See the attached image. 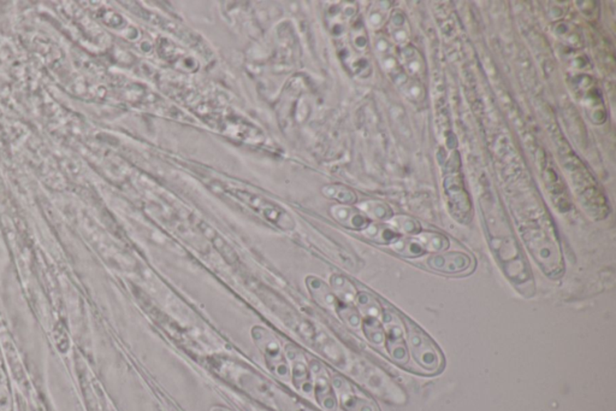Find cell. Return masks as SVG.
<instances>
[{
    "label": "cell",
    "instance_id": "6da1fadb",
    "mask_svg": "<svg viewBox=\"0 0 616 411\" xmlns=\"http://www.w3.org/2000/svg\"><path fill=\"white\" fill-rule=\"evenodd\" d=\"M560 158L574 192L586 213L595 220H603L609 213L608 201L589 169L578 158L570 146H560Z\"/></svg>",
    "mask_w": 616,
    "mask_h": 411
},
{
    "label": "cell",
    "instance_id": "7a4b0ae2",
    "mask_svg": "<svg viewBox=\"0 0 616 411\" xmlns=\"http://www.w3.org/2000/svg\"><path fill=\"white\" fill-rule=\"evenodd\" d=\"M400 318L407 332L409 350L416 365L428 374L438 372L442 369L443 356L435 342L406 315L400 314Z\"/></svg>",
    "mask_w": 616,
    "mask_h": 411
},
{
    "label": "cell",
    "instance_id": "3957f363",
    "mask_svg": "<svg viewBox=\"0 0 616 411\" xmlns=\"http://www.w3.org/2000/svg\"><path fill=\"white\" fill-rule=\"evenodd\" d=\"M225 193L243 203L260 218L271 222L282 230H293L295 228L294 218L283 208L270 202L269 199L240 188H225Z\"/></svg>",
    "mask_w": 616,
    "mask_h": 411
},
{
    "label": "cell",
    "instance_id": "277c9868",
    "mask_svg": "<svg viewBox=\"0 0 616 411\" xmlns=\"http://www.w3.org/2000/svg\"><path fill=\"white\" fill-rule=\"evenodd\" d=\"M252 337L255 339V345L262 351L270 372L282 380H288V365L285 363L284 353L277 339L269 330L259 326L252 330Z\"/></svg>",
    "mask_w": 616,
    "mask_h": 411
},
{
    "label": "cell",
    "instance_id": "5b68a950",
    "mask_svg": "<svg viewBox=\"0 0 616 411\" xmlns=\"http://www.w3.org/2000/svg\"><path fill=\"white\" fill-rule=\"evenodd\" d=\"M570 85L578 101L585 108L586 113H589L590 120L593 123H603L605 120V105L595 80L589 75H577L572 78Z\"/></svg>",
    "mask_w": 616,
    "mask_h": 411
},
{
    "label": "cell",
    "instance_id": "8992f818",
    "mask_svg": "<svg viewBox=\"0 0 616 411\" xmlns=\"http://www.w3.org/2000/svg\"><path fill=\"white\" fill-rule=\"evenodd\" d=\"M444 188H446L451 215L458 222L468 223L472 218V206H471L470 197L460 178L456 176L446 178Z\"/></svg>",
    "mask_w": 616,
    "mask_h": 411
},
{
    "label": "cell",
    "instance_id": "52a82bcc",
    "mask_svg": "<svg viewBox=\"0 0 616 411\" xmlns=\"http://www.w3.org/2000/svg\"><path fill=\"white\" fill-rule=\"evenodd\" d=\"M332 385L343 410L377 411V407L346 379L335 377L332 379Z\"/></svg>",
    "mask_w": 616,
    "mask_h": 411
},
{
    "label": "cell",
    "instance_id": "ba28073f",
    "mask_svg": "<svg viewBox=\"0 0 616 411\" xmlns=\"http://www.w3.org/2000/svg\"><path fill=\"white\" fill-rule=\"evenodd\" d=\"M385 347L394 361L406 365L409 362V349L404 342V330L394 321L393 315L384 313Z\"/></svg>",
    "mask_w": 616,
    "mask_h": 411
},
{
    "label": "cell",
    "instance_id": "9c48e42d",
    "mask_svg": "<svg viewBox=\"0 0 616 411\" xmlns=\"http://www.w3.org/2000/svg\"><path fill=\"white\" fill-rule=\"evenodd\" d=\"M311 374L313 377V391L318 403L327 411H335L337 403L332 391V381L319 362L311 363Z\"/></svg>",
    "mask_w": 616,
    "mask_h": 411
},
{
    "label": "cell",
    "instance_id": "30bf717a",
    "mask_svg": "<svg viewBox=\"0 0 616 411\" xmlns=\"http://www.w3.org/2000/svg\"><path fill=\"white\" fill-rule=\"evenodd\" d=\"M285 353L293 369L292 372H293V382L295 387L299 391L304 392V395H311L313 392V384L311 382V372L308 369L307 363L304 361V355L300 349H297L293 344L287 345Z\"/></svg>",
    "mask_w": 616,
    "mask_h": 411
},
{
    "label": "cell",
    "instance_id": "8fae6325",
    "mask_svg": "<svg viewBox=\"0 0 616 411\" xmlns=\"http://www.w3.org/2000/svg\"><path fill=\"white\" fill-rule=\"evenodd\" d=\"M472 260L466 253H451L443 255H433L428 260V267L436 272L446 274H458L468 270Z\"/></svg>",
    "mask_w": 616,
    "mask_h": 411
},
{
    "label": "cell",
    "instance_id": "7c38bea8",
    "mask_svg": "<svg viewBox=\"0 0 616 411\" xmlns=\"http://www.w3.org/2000/svg\"><path fill=\"white\" fill-rule=\"evenodd\" d=\"M330 213L336 221L346 228L365 230L371 225L370 218H367L365 213H361V210L355 209L351 206H332Z\"/></svg>",
    "mask_w": 616,
    "mask_h": 411
},
{
    "label": "cell",
    "instance_id": "4fadbf2b",
    "mask_svg": "<svg viewBox=\"0 0 616 411\" xmlns=\"http://www.w3.org/2000/svg\"><path fill=\"white\" fill-rule=\"evenodd\" d=\"M544 183L547 186L548 192L550 194L551 201L560 211L570 210V201L567 196L566 188L563 181L560 180L554 169L547 167L543 173Z\"/></svg>",
    "mask_w": 616,
    "mask_h": 411
},
{
    "label": "cell",
    "instance_id": "5bb4252c",
    "mask_svg": "<svg viewBox=\"0 0 616 411\" xmlns=\"http://www.w3.org/2000/svg\"><path fill=\"white\" fill-rule=\"evenodd\" d=\"M306 285H307L308 291L312 295V298L319 305L325 308V309H329V310L336 311L339 307V300L336 298L332 288H329L327 283H323L316 276H308L306 279Z\"/></svg>",
    "mask_w": 616,
    "mask_h": 411
},
{
    "label": "cell",
    "instance_id": "9a60e30c",
    "mask_svg": "<svg viewBox=\"0 0 616 411\" xmlns=\"http://www.w3.org/2000/svg\"><path fill=\"white\" fill-rule=\"evenodd\" d=\"M553 33L558 40H561L568 46L575 47V49L582 46V35L575 24L561 21L553 26Z\"/></svg>",
    "mask_w": 616,
    "mask_h": 411
},
{
    "label": "cell",
    "instance_id": "2e32d148",
    "mask_svg": "<svg viewBox=\"0 0 616 411\" xmlns=\"http://www.w3.org/2000/svg\"><path fill=\"white\" fill-rule=\"evenodd\" d=\"M330 283H332V292L339 302L343 303V304H348V305H351L353 303H355L358 291L349 280L343 275L335 274V275L332 276Z\"/></svg>",
    "mask_w": 616,
    "mask_h": 411
},
{
    "label": "cell",
    "instance_id": "e0dca14e",
    "mask_svg": "<svg viewBox=\"0 0 616 411\" xmlns=\"http://www.w3.org/2000/svg\"><path fill=\"white\" fill-rule=\"evenodd\" d=\"M389 34L397 45L406 46L409 40V27L406 15L401 11L393 12L388 24Z\"/></svg>",
    "mask_w": 616,
    "mask_h": 411
},
{
    "label": "cell",
    "instance_id": "ac0fdd59",
    "mask_svg": "<svg viewBox=\"0 0 616 411\" xmlns=\"http://www.w3.org/2000/svg\"><path fill=\"white\" fill-rule=\"evenodd\" d=\"M390 246L395 253H399L401 256L409 257V258L423 256V253H426L418 239L416 240V239H409V238H397L396 240L390 244Z\"/></svg>",
    "mask_w": 616,
    "mask_h": 411
},
{
    "label": "cell",
    "instance_id": "d6986e66",
    "mask_svg": "<svg viewBox=\"0 0 616 411\" xmlns=\"http://www.w3.org/2000/svg\"><path fill=\"white\" fill-rule=\"evenodd\" d=\"M355 303H356L359 311L365 318H378L383 314V309H381L379 302L374 298V295L367 293V292H358Z\"/></svg>",
    "mask_w": 616,
    "mask_h": 411
},
{
    "label": "cell",
    "instance_id": "ffe728a7",
    "mask_svg": "<svg viewBox=\"0 0 616 411\" xmlns=\"http://www.w3.org/2000/svg\"><path fill=\"white\" fill-rule=\"evenodd\" d=\"M362 233L366 238L376 241L378 244L390 245L396 240L397 238L401 237L391 227L381 225H370L365 230H362Z\"/></svg>",
    "mask_w": 616,
    "mask_h": 411
},
{
    "label": "cell",
    "instance_id": "44dd1931",
    "mask_svg": "<svg viewBox=\"0 0 616 411\" xmlns=\"http://www.w3.org/2000/svg\"><path fill=\"white\" fill-rule=\"evenodd\" d=\"M322 192L327 198L337 201L343 206H351L358 201L356 194L351 188L342 186V185H327V186L323 187Z\"/></svg>",
    "mask_w": 616,
    "mask_h": 411
},
{
    "label": "cell",
    "instance_id": "7402d4cb",
    "mask_svg": "<svg viewBox=\"0 0 616 411\" xmlns=\"http://www.w3.org/2000/svg\"><path fill=\"white\" fill-rule=\"evenodd\" d=\"M362 330L366 339L374 345H381L384 342L385 332L378 318H365L362 321Z\"/></svg>",
    "mask_w": 616,
    "mask_h": 411
},
{
    "label": "cell",
    "instance_id": "603a6c76",
    "mask_svg": "<svg viewBox=\"0 0 616 411\" xmlns=\"http://www.w3.org/2000/svg\"><path fill=\"white\" fill-rule=\"evenodd\" d=\"M361 213H365L367 218H376L381 221H389L390 218H393V210L390 209L389 206L381 202H376V201H370V202L362 203L360 206Z\"/></svg>",
    "mask_w": 616,
    "mask_h": 411
},
{
    "label": "cell",
    "instance_id": "cb8c5ba5",
    "mask_svg": "<svg viewBox=\"0 0 616 411\" xmlns=\"http://www.w3.org/2000/svg\"><path fill=\"white\" fill-rule=\"evenodd\" d=\"M418 241L423 245L425 251H430V253H441L443 250L449 248V241L442 234L425 232L420 234Z\"/></svg>",
    "mask_w": 616,
    "mask_h": 411
},
{
    "label": "cell",
    "instance_id": "d4e9b609",
    "mask_svg": "<svg viewBox=\"0 0 616 411\" xmlns=\"http://www.w3.org/2000/svg\"><path fill=\"white\" fill-rule=\"evenodd\" d=\"M391 228L396 232L397 234H411V235H416L421 232V227L414 218H407V216H396V218H390Z\"/></svg>",
    "mask_w": 616,
    "mask_h": 411
},
{
    "label": "cell",
    "instance_id": "484cf974",
    "mask_svg": "<svg viewBox=\"0 0 616 411\" xmlns=\"http://www.w3.org/2000/svg\"><path fill=\"white\" fill-rule=\"evenodd\" d=\"M404 54V66L407 68L411 75L414 76H420L421 71L423 70V62L419 54L416 52V49L409 47V52L407 51V47L402 51Z\"/></svg>",
    "mask_w": 616,
    "mask_h": 411
},
{
    "label": "cell",
    "instance_id": "4316f807",
    "mask_svg": "<svg viewBox=\"0 0 616 411\" xmlns=\"http://www.w3.org/2000/svg\"><path fill=\"white\" fill-rule=\"evenodd\" d=\"M336 313L339 314L343 323H346L351 328L358 330L360 325H361L360 314L351 305L339 302V307L336 309Z\"/></svg>",
    "mask_w": 616,
    "mask_h": 411
},
{
    "label": "cell",
    "instance_id": "83f0119b",
    "mask_svg": "<svg viewBox=\"0 0 616 411\" xmlns=\"http://www.w3.org/2000/svg\"><path fill=\"white\" fill-rule=\"evenodd\" d=\"M578 5H580L579 8L582 10V14L585 15V17H587L589 20H595L598 17V6H596V3H592V1H584V3H578Z\"/></svg>",
    "mask_w": 616,
    "mask_h": 411
},
{
    "label": "cell",
    "instance_id": "f1b7e54d",
    "mask_svg": "<svg viewBox=\"0 0 616 411\" xmlns=\"http://www.w3.org/2000/svg\"><path fill=\"white\" fill-rule=\"evenodd\" d=\"M210 411H232L230 409H227V407H212L211 410Z\"/></svg>",
    "mask_w": 616,
    "mask_h": 411
}]
</instances>
